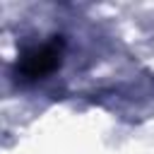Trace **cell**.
<instances>
[{
	"label": "cell",
	"mask_w": 154,
	"mask_h": 154,
	"mask_svg": "<svg viewBox=\"0 0 154 154\" xmlns=\"http://www.w3.org/2000/svg\"><path fill=\"white\" fill-rule=\"evenodd\" d=\"M58 53H55V48L53 46H43L41 51H34L31 55H26L24 58V72L29 75V77H36V75H43V72H48L58 60Z\"/></svg>",
	"instance_id": "1"
}]
</instances>
